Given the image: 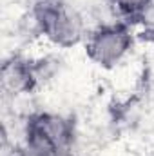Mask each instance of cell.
I'll return each mask as SVG.
<instances>
[{
  "mask_svg": "<svg viewBox=\"0 0 154 156\" xmlns=\"http://www.w3.org/2000/svg\"><path fill=\"white\" fill-rule=\"evenodd\" d=\"M35 22L42 35L64 47L75 45L83 33L80 15L58 0L38 2L35 7Z\"/></svg>",
  "mask_w": 154,
  "mask_h": 156,
  "instance_id": "obj_1",
  "label": "cell"
},
{
  "mask_svg": "<svg viewBox=\"0 0 154 156\" xmlns=\"http://www.w3.org/2000/svg\"><path fill=\"white\" fill-rule=\"evenodd\" d=\"M131 49V35L123 26H103L91 35L87 53L100 66H114Z\"/></svg>",
  "mask_w": 154,
  "mask_h": 156,
  "instance_id": "obj_3",
  "label": "cell"
},
{
  "mask_svg": "<svg viewBox=\"0 0 154 156\" xmlns=\"http://www.w3.org/2000/svg\"><path fill=\"white\" fill-rule=\"evenodd\" d=\"M2 78H4V85L7 89H11V91H24L31 83V71H29V67L24 62L13 60V62L4 66Z\"/></svg>",
  "mask_w": 154,
  "mask_h": 156,
  "instance_id": "obj_4",
  "label": "cell"
},
{
  "mask_svg": "<svg viewBox=\"0 0 154 156\" xmlns=\"http://www.w3.org/2000/svg\"><path fill=\"white\" fill-rule=\"evenodd\" d=\"M113 4H114L121 13L134 15V13L143 11V9L151 4V0H113Z\"/></svg>",
  "mask_w": 154,
  "mask_h": 156,
  "instance_id": "obj_5",
  "label": "cell"
},
{
  "mask_svg": "<svg viewBox=\"0 0 154 156\" xmlns=\"http://www.w3.org/2000/svg\"><path fill=\"white\" fill-rule=\"evenodd\" d=\"M71 131L58 116L42 115L29 122L26 153L27 156H67Z\"/></svg>",
  "mask_w": 154,
  "mask_h": 156,
  "instance_id": "obj_2",
  "label": "cell"
}]
</instances>
